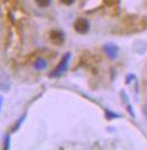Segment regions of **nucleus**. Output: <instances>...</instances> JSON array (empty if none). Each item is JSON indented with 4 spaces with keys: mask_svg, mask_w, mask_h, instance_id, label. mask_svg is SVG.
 <instances>
[{
    "mask_svg": "<svg viewBox=\"0 0 147 150\" xmlns=\"http://www.w3.org/2000/svg\"><path fill=\"white\" fill-rule=\"evenodd\" d=\"M144 113H145V115H146V118H147V105L145 106V110H144Z\"/></svg>",
    "mask_w": 147,
    "mask_h": 150,
    "instance_id": "nucleus-10",
    "label": "nucleus"
},
{
    "mask_svg": "<svg viewBox=\"0 0 147 150\" xmlns=\"http://www.w3.org/2000/svg\"><path fill=\"white\" fill-rule=\"evenodd\" d=\"M74 29L79 34H85L90 29V23L85 18H77L74 23Z\"/></svg>",
    "mask_w": 147,
    "mask_h": 150,
    "instance_id": "nucleus-1",
    "label": "nucleus"
},
{
    "mask_svg": "<svg viewBox=\"0 0 147 150\" xmlns=\"http://www.w3.org/2000/svg\"><path fill=\"white\" fill-rule=\"evenodd\" d=\"M35 1L42 8H46V7L50 6V4H51V0H35Z\"/></svg>",
    "mask_w": 147,
    "mask_h": 150,
    "instance_id": "nucleus-6",
    "label": "nucleus"
},
{
    "mask_svg": "<svg viewBox=\"0 0 147 150\" xmlns=\"http://www.w3.org/2000/svg\"><path fill=\"white\" fill-rule=\"evenodd\" d=\"M4 99H2V96H0V110H1V106H2V102H4Z\"/></svg>",
    "mask_w": 147,
    "mask_h": 150,
    "instance_id": "nucleus-9",
    "label": "nucleus"
},
{
    "mask_svg": "<svg viewBox=\"0 0 147 150\" xmlns=\"http://www.w3.org/2000/svg\"><path fill=\"white\" fill-rule=\"evenodd\" d=\"M69 59H70V54H65L62 61L60 62L58 66L55 69L54 72H52V76H60V75L64 73L66 69H67V64H69Z\"/></svg>",
    "mask_w": 147,
    "mask_h": 150,
    "instance_id": "nucleus-2",
    "label": "nucleus"
},
{
    "mask_svg": "<svg viewBox=\"0 0 147 150\" xmlns=\"http://www.w3.org/2000/svg\"><path fill=\"white\" fill-rule=\"evenodd\" d=\"M63 5H66V6H70V5H72V4H74V1L75 0H60Z\"/></svg>",
    "mask_w": 147,
    "mask_h": 150,
    "instance_id": "nucleus-7",
    "label": "nucleus"
},
{
    "mask_svg": "<svg viewBox=\"0 0 147 150\" xmlns=\"http://www.w3.org/2000/svg\"><path fill=\"white\" fill-rule=\"evenodd\" d=\"M103 50H104V52L108 55L109 58H116V57L118 56V53H119L118 47L114 44H107L103 47Z\"/></svg>",
    "mask_w": 147,
    "mask_h": 150,
    "instance_id": "nucleus-4",
    "label": "nucleus"
},
{
    "mask_svg": "<svg viewBox=\"0 0 147 150\" xmlns=\"http://www.w3.org/2000/svg\"><path fill=\"white\" fill-rule=\"evenodd\" d=\"M46 66H47V62L45 61L44 58H42V57H40V58H37L36 62L34 63V69H37V71L46 69Z\"/></svg>",
    "mask_w": 147,
    "mask_h": 150,
    "instance_id": "nucleus-5",
    "label": "nucleus"
},
{
    "mask_svg": "<svg viewBox=\"0 0 147 150\" xmlns=\"http://www.w3.org/2000/svg\"><path fill=\"white\" fill-rule=\"evenodd\" d=\"M9 139H10V137H9V136H6V141H5L6 149H8V148H9Z\"/></svg>",
    "mask_w": 147,
    "mask_h": 150,
    "instance_id": "nucleus-8",
    "label": "nucleus"
},
{
    "mask_svg": "<svg viewBox=\"0 0 147 150\" xmlns=\"http://www.w3.org/2000/svg\"><path fill=\"white\" fill-rule=\"evenodd\" d=\"M50 38H51L52 43L55 45H62L65 40V35H64L63 31L61 30H52L51 34H50Z\"/></svg>",
    "mask_w": 147,
    "mask_h": 150,
    "instance_id": "nucleus-3",
    "label": "nucleus"
}]
</instances>
